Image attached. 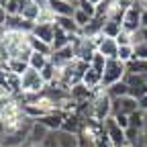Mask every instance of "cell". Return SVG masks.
Returning a JSON list of instances; mask_svg holds the SVG:
<instances>
[{"mask_svg":"<svg viewBox=\"0 0 147 147\" xmlns=\"http://www.w3.org/2000/svg\"><path fill=\"white\" fill-rule=\"evenodd\" d=\"M96 92H98V90H90L86 84H76L74 88H69V96H71V100L76 102V106H78V104L90 102L92 98H94Z\"/></svg>","mask_w":147,"mask_h":147,"instance_id":"cell-10","label":"cell"},{"mask_svg":"<svg viewBox=\"0 0 147 147\" xmlns=\"http://www.w3.org/2000/svg\"><path fill=\"white\" fill-rule=\"evenodd\" d=\"M71 2H74V0H71Z\"/></svg>","mask_w":147,"mask_h":147,"instance_id":"cell-37","label":"cell"},{"mask_svg":"<svg viewBox=\"0 0 147 147\" xmlns=\"http://www.w3.org/2000/svg\"><path fill=\"white\" fill-rule=\"evenodd\" d=\"M143 27H147V10L141 12V29H143Z\"/></svg>","mask_w":147,"mask_h":147,"instance_id":"cell-31","label":"cell"},{"mask_svg":"<svg viewBox=\"0 0 147 147\" xmlns=\"http://www.w3.org/2000/svg\"><path fill=\"white\" fill-rule=\"evenodd\" d=\"M57 141H59V147H80V137L74 133L57 131Z\"/></svg>","mask_w":147,"mask_h":147,"instance_id":"cell-17","label":"cell"},{"mask_svg":"<svg viewBox=\"0 0 147 147\" xmlns=\"http://www.w3.org/2000/svg\"><path fill=\"white\" fill-rule=\"evenodd\" d=\"M106 92H108V96L113 98V100L125 98V96H129V86H127V82L123 80V82H119V84H113L110 88H106Z\"/></svg>","mask_w":147,"mask_h":147,"instance_id":"cell-19","label":"cell"},{"mask_svg":"<svg viewBox=\"0 0 147 147\" xmlns=\"http://www.w3.org/2000/svg\"><path fill=\"white\" fill-rule=\"evenodd\" d=\"M82 84H86L90 90H100V88H102V74L96 71L94 67H88L86 74H84Z\"/></svg>","mask_w":147,"mask_h":147,"instance_id":"cell-12","label":"cell"},{"mask_svg":"<svg viewBox=\"0 0 147 147\" xmlns=\"http://www.w3.org/2000/svg\"><path fill=\"white\" fill-rule=\"evenodd\" d=\"M104 131H106V137H108V141L113 143L115 147H123V145H129L127 143V131L123 127H119V123L113 119V117H108L104 123Z\"/></svg>","mask_w":147,"mask_h":147,"instance_id":"cell-4","label":"cell"},{"mask_svg":"<svg viewBox=\"0 0 147 147\" xmlns=\"http://www.w3.org/2000/svg\"><path fill=\"white\" fill-rule=\"evenodd\" d=\"M137 35H139V39H141V41H145V43H147V27H143Z\"/></svg>","mask_w":147,"mask_h":147,"instance_id":"cell-30","label":"cell"},{"mask_svg":"<svg viewBox=\"0 0 147 147\" xmlns=\"http://www.w3.org/2000/svg\"><path fill=\"white\" fill-rule=\"evenodd\" d=\"M141 12H143V8H141L139 2H137L135 6L129 8V10L125 12V16H123V31L131 33V35L139 33V31H141Z\"/></svg>","mask_w":147,"mask_h":147,"instance_id":"cell-5","label":"cell"},{"mask_svg":"<svg viewBox=\"0 0 147 147\" xmlns=\"http://www.w3.org/2000/svg\"><path fill=\"white\" fill-rule=\"evenodd\" d=\"M106 57H104V55H100L98 51L94 53V57H92L90 59V67H94L96 71H100V74H104V67H106Z\"/></svg>","mask_w":147,"mask_h":147,"instance_id":"cell-24","label":"cell"},{"mask_svg":"<svg viewBox=\"0 0 147 147\" xmlns=\"http://www.w3.org/2000/svg\"><path fill=\"white\" fill-rule=\"evenodd\" d=\"M133 49H135V59H147V43L145 41L135 43Z\"/></svg>","mask_w":147,"mask_h":147,"instance_id":"cell-26","label":"cell"},{"mask_svg":"<svg viewBox=\"0 0 147 147\" xmlns=\"http://www.w3.org/2000/svg\"><path fill=\"white\" fill-rule=\"evenodd\" d=\"M41 12H43V8L39 6V4H35V2H29L25 4V8H23V12H21V16L25 18V21H29V23H39V18H41Z\"/></svg>","mask_w":147,"mask_h":147,"instance_id":"cell-13","label":"cell"},{"mask_svg":"<svg viewBox=\"0 0 147 147\" xmlns=\"http://www.w3.org/2000/svg\"><path fill=\"white\" fill-rule=\"evenodd\" d=\"M123 33V25L121 23H117V21H108L104 23V29H102V35L104 37H110V39H117V37Z\"/></svg>","mask_w":147,"mask_h":147,"instance_id":"cell-20","label":"cell"},{"mask_svg":"<svg viewBox=\"0 0 147 147\" xmlns=\"http://www.w3.org/2000/svg\"><path fill=\"white\" fill-rule=\"evenodd\" d=\"M6 21H8V14H6V10H4L2 6H0V31H4Z\"/></svg>","mask_w":147,"mask_h":147,"instance_id":"cell-28","label":"cell"},{"mask_svg":"<svg viewBox=\"0 0 147 147\" xmlns=\"http://www.w3.org/2000/svg\"><path fill=\"white\" fill-rule=\"evenodd\" d=\"M25 147H41V145H39V143H27Z\"/></svg>","mask_w":147,"mask_h":147,"instance_id":"cell-33","label":"cell"},{"mask_svg":"<svg viewBox=\"0 0 147 147\" xmlns=\"http://www.w3.org/2000/svg\"><path fill=\"white\" fill-rule=\"evenodd\" d=\"M125 76H127V63H123L121 59H108L106 67H104V74H102V88L106 90L113 84L123 82Z\"/></svg>","mask_w":147,"mask_h":147,"instance_id":"cell-3","label":"cell"},{"mask_svg":"<svg viewBox=\"0 0 147 147\" xmlns=\"http://www.w3.org/2000/svg\"><path fill=\"white\" fill-rule=\"evenodd\" d=\"M127 74H135V76H145L147 78V59H133L127 63Z\"/></svg>","mask_w":147,"mask_h":147,"instance_id":"cell-18","label":"cell"},{"mask_svg":"<svg viewBox=\"0 0 147 147\" xmlns=\"http://www.w3.org/2000/svg\"><path fill=\"white\" fill-rule=\"evenodd\" d=\"M108 117H113V98L108 96V92L100 88L94 98L90 100V115L86 121H94V123H104Z\"/></svg>","mask_w":147,"mask_h":147,"instance_id":"cell-1","label":"cell"},{"mask_svg":"<svg viewBox=\"0 0 147 147\" xmlns=\"http://www.w3.org/2000/svg\"><path fill=\"white\" fill-rule=\"evenodd\" d=\"M92 18H94V16H90L88 12H84V10H80V8H76V12H74V21H76V25H78L80 29H84V27L92 21Z\"/></svg>","mask_w":147,"mask_h":147,"instance_id":"cell-25","label":"cell"},{"mask_svg":"<svg viewBox=\"0 0 147 147\" xmlns=\"http://www.w3.org/2000/svg\"><path fill=\"white\" fill-rule=\"evenodd\" d=\"M137 104H139V110H141V113H145V115H147V94H145L143 98H139V100H137Z\"/></svg>","mask_w":147,"mask_h":147,"instance_id":"cell-29","label":"cell"},{"mask_svg":"<svg viewBox=\"0 0 147 147\" xmlns=\"http://www.w3.org/2000/svg\"><path fill=\"white\" fill-rule=\"evenodd\" d=\"M47 90V84L41 78V71H35V69H27L23 76H21V94L25 96H39Z\"/></svg>","mask_w":147,"mask_h":147,"instance_id":"cell-2","label":"cell"},{"mask_svg":"<svg viewBox=\"0 0 147 147\" xmlns=\"http://www.w3.org/2000/svg\"><path fill=\"white\" fill-rule=\"evenodd\" d=\"M139 110V104L133 96H125V98H117L113 100V117L115 115H125V117H131Z\"/></svg>","mask_w":147,"mask_h":147,"instance_id":"cell-7","label":"cell"},{"mask_svg":"<svg viewBox=\"0 0 147 147\" xmlns=\"http://www.w3.org/2000/svg\"><path fill=\"white\" fill-rule=\"evenodd\" d=\"M2 4H4V0H0V6H2Z\"/></svg>","mask_w":147,"mask_h":147,"instance_id":"cell-34","label":"cell"},{"mask_svg":"<svg viewBox=\"0 0 147 147\" xmlns=\"http://www.w3.org/2000/svg\"><path fill=\"white\" fill-rule=\"evenodd\" d=\"M49 133H51V131H49L43 123L33 121V125H31V129H29V143H39V145H41Z\"/></svg>","mask_w":147,"mask_h":147,"instance_id":"cell-11","label":"cell"},{"mask_svg":"<svg viewBox=\"0 0 147 147\" xmlns=\"http://www.w3.org/2000/svg\"><path fill=\"white\" fill-rule=\"evenodd\" d=\"M94 41H96V51L100 55H104L106 59H117V55H119V43H117V39L98 35Z\"/></svg>","mask_w":147,"mask_h":147,"instance_id":"cell-6","label":"cell"},{"mask_svg":"<svg viewBox=\"0 0 147 147\" xmlns=\"http://www.w3.org/2000/svg\"><path fill=\"white\" fill-rule=\"evenodd\" d=\"M139 4H141L143 10H147V0H139Z\"/></svg>","mask_w":147,"mask_h":147,"instance_id":"cell-32","label":"cell"},{"mask_svg":"<svg viewBox=\"0 0 147 147\" xmlns=\"http://www.w3.org/2000/svg\"><path fill=\"white\" fill-rule=\"evenodd\" d=\"M47 8L51 10V14L57 18V16H74L76 12V4L71 0H49Z\"/></svg>","mask_w":147,"mask_h":147,"instance_id":"cell-8","label":"cell"},{"mask_svg":"<svg viewBox=\"0 0 147 147\" xmlns=\"http://www.w3.org/2000/svg\"><path fill=\"white\" fill-rule=\"evenodd\" d=\"M117 59H121L123 63L133 61V59H135V49H133V45H121V47H119V55H117Z\"/></svg>","mask_w":147,"mask_h":147,"instance_id":"cell-23","label":"cell"},{"mask_svg":"<svg viewBox=\"0 0 147 147\" xmlns=\"http://www.w3.org/2000/svg\"><path fill=\"white\" fill-rule=\"evenodd\" d=\"M6 65H8V69H10L12 74H16V76H23V74L29 69V61H27V59H18V57L8 59Z\"/></svg>","mask_w":147,"mask_h":147,"instance_id":"cell-22","label":"cell"},{"mask_svg":"<svg viewBox=\"0 0 147 147\" xmlns=\"http://www.w3.org/2000/svg\"><path fill=\"white\" fill-rule=\"evenodd\" d=\"M29 45H31L33 51L43 53V55H49V57H51V45H47V43L41 41V39H37L35 35H29Z\"/></svg>","mask_w":147,"mask_h":147,"instance_id":"cell-21","label":"cell"},{"mask_svg":"<svg viewBox=\"0 0 147 147\" xmlns=\"http://www.w3.org/2000/svg\"><path fill=\"white\" fill-rule=\"evenodd\" d=\"M55 31H57L55 21H53V23H35V29H33L31 35H35L37 39H41V41H45L47 45H51L53 39H55Z\"/></svg>","mask_w":147,"mask_h":147,"instance_id":"cell-9","label":"cell"},{"mask_svg":"<svg viewBox=\"0 0 147 147\" xmlns=\"http://www.w3.org/2000/svg\"><path fill=\"white\" fill-rule=\"evenodd\" d=\"M27 2H29V0H4L2 8L6 10L8 16H21V12H23Z\"/></svg>","mask_w":147,"mask_h":147,"instance_id":"cell-15","label":"cell"},{"mask_svg":"<svg viewBox=\"0 0 147 147\" xmlns=\"http://www.w3.org/2000/svg\"><path fill=\"white\" fill-rule=\"evenodd\" d=\"M113 119L119 123V127H123V129H125V131L129 129V117H125V115H115Z\"/></svg>","mask_w":147,"mask_h":147,"instance_id":"cell-27","label":"cell"},{"mask_svg":"<svg viewBox=\"0 0 147 147\" xmlns=\"http://www.w3.org/2000/svg\"><path fill=\"white\" fill-rule=\"evenodd\" d=\"M49 63V55H43V53H37L33 51L31 53V57H29V67L35 69V71H41L45 65Z\"/></svg>","mask_w":147,"mask_h":147,"instance_id":"cell-16","label":"cell"},{"mask_svg":"<svg viewBox=\"0 0 147 147\" xmlns=\"http://www.w3.org/2000/svg\"><path fill=\"white\" fill-rule=\"evenodd\" d=\"M123 147H131V145H123Z\"/></svg>","mask_w":147,"mask_h":147,"instance_id":"cell-35","label":"cell"},{"mask_svg":"<svg viewBox=\"0 0 147 147\" xmlns=\"http://www.w3.org/2000/svg\"><path fill=\"white\" fill-rule=\"evenodd\" d=\"M55 25H57L61 31H65L67 35H80L82 29L76 25V21H74V16H57L55 18Z\"/></svg>","mask_w":147,"mask_h":147,"instance_id":"cell-14","label":"cell"},{"mask_svg":"<svg viewBox=\"0 0 147 147\" xmlns=\"http://www.w3.org/2000/svg\"><path fill=\"white\" fill-rule=\"evenodd\" d=\"M145 133H147V125H145Z\"/></svg>","mask_w":147,"mask_h":147,"instance_id":"cell-36","label":"cell"}]
</instances>
